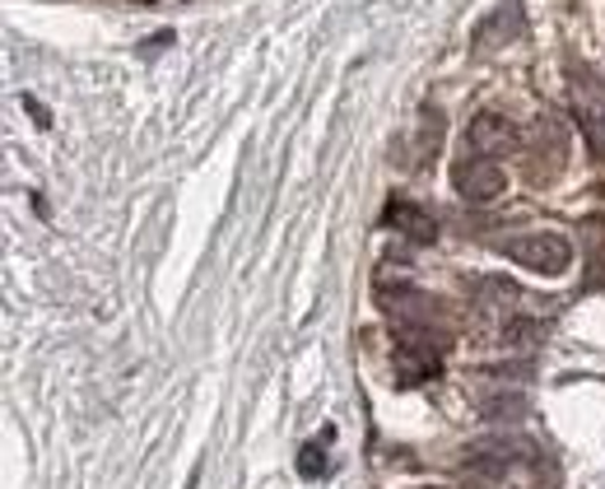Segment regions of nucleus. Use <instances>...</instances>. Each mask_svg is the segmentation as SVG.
<instances>
[{"mask_svg":"<svg viewBox=\"0 0 605 489\" xmlns=\"http://www.w3.org/2000/svg\"><path fill=\"white\" fill-rule=\"evenodd\" d=\"M564 168H568V135L555 117H541L527 131V178L541 187V182H555Z\"/></svg>","mask_w":605,"mask_h":489,"instance_id":"1","label":"nucleus"},{"mask_svg":"<svg viewBox=\"0 0 605 489\" xmlns=\"http://www.w3.org/2000/svg\"><path fill=\"white\" fill-rule=\"evenodd\" d=\"M504 252L517 261V266H527L535 275H564L573 266V248H568V238L559 234H522V238H508Z\"/></svg>","mask_w":605,"mask_h":489,"instance_id":"2","label":"nucleus"},{"mask_svg":"<svg viewBox=\"0 0 605 489\" xmlns=\"http://www.w3.org/2000/svg\"><path fill=\"white\" fill-rule=\"evenodd\" d=\"M573 112H578L582 140L592 145L596 159H605V94L592 70H573Z\"/></svg>","mask_w":605,"mask_h":489,"instance_id":"3","label":"nucleus"},{"mask_svg":"<svg viewBox=\"0 0 605 489\" xmlns=\"http://www.w3.org/2000/svg\"><path fill=\"white\" fill-rule=\"evenodd\" d=\"M452 187H457V196L461 201H471V205H489L504 196V187H508V172L498 159H461L457 172H452Z\"/></svg>","mask_w":605,"mask_h":489,"instance_id":"4","label":"nucleus"},{"mask_svg":"<svg viewBox=\"0 0 605 489\" xmlns=\"http://www.w3.org/2000/svg\"><path fill=\"white\" fill-rule=\"evenodd\" d=\"M443 373V355L428 345L424 331H406L401 345H396V382L401 387H420V382Z\"/></svg>","mask_w":605,"mask_h":489,"instance_id":"5","label":"nucleus"},{"mask_svg":"<svg viewBox=\"0 0 605 489\" xmlns=\"http://www.w3.org/2000/svg\"><path fill=\"white\" fill-rule=\"evenodd\" d=\"M377 299H383V312L406 326V331H424L428 322H438V303L428 299V294H420L414 285H396V289H377Z\"/></svg>","mask_w":605,"mask_h":489,"instance_id":"6","label":"nucleus"},{"mask_svg":"<svg viewBox=\"0 0 605 489\" xmlns=\"http://www.w3.org/2000/svg\"><path fill=\"white\" fill-rule=\"evenodd\" d=\"M517 145H522V135H517V127L504 112H480L465 127V150H475L480 159H494V154H508Z\"/></svg>","mask_w":605,"mask_h":489,"instance_id":"7","label":"nucleus"},{"mask_svg":"<svg viewBox=\"0 0 605 489\" xmlns=\"http://www.w3.org/2000/svg\"><path fill=\"white\" fill-rule=\"evenodd\" d=\"M522 38H527V14L517 0H508V5H498L489 20L475 28V51H494V47H508V43H522Z\"/></svg>","mask_w":605,"mask_h":489,"instance_id":"8","label":"nucleus"},{"mask_svg":"<svg viewBox=\"0 0 605 489\" xmlns=\"http://www.w3.org/2000/svg\"><path fill=\"white\" fill-rule=\"evenodd\" d=\"M383 224H387V229H396L401 238H410V242H434L438 238L434 215H428V210H420L414 201H391L387 215H383Z\"/></svg>","mask_w":605,"mask_h":489,"instance_id":"9","label":"nucleus"},{"mask_svg":"<svg viewBox=\"0 0 605 489\" xmlns=\"http://www.w3.org/2000/svg\"><path fill=\"white\" fill-rule=\"evenodd\" d=\"M527 392H498V396H480V410L489 419H522L527 415Z\"/></svg>","mask_w":605,"mask_h":489,"instance_id":"10","label":"nucleus"},{"mask_svg":"<svg viewBox=\"0 0 605 489\" xmlns=\"http://www.w3.org/2000/svg\"><path fill=\"white\" fill-rule=\"evenodd\" d=\"M504 341H508V345H535V341H541V322L508 318V322H504Z\"/></svg>","mask_w":605,"mask_h":489,"instance_id":"11","label":"nucleus"},{"mask_svg":"<svg viewBox=\"0 0 605 489\" xmlns=\"http://www.w3.org/2000/svg\"><path fill=\"white\" fill-rule=\"evenodd\" d=\"M326 470V452H322V443H307L303 452H299V476L303 480H317Z\"/></svg>","mask_w":605,"mask_h":489,"instance_id":"12","label":"nucleus"},{"mask_svg":"<svg viewBox=\"0 0 605 489\" xmlns=\"http://www.w3.org/2000/svg\"><path fill=\"white\" fill-rule=\"evenodd\" d=\"M24 108L33 112V121H38V127H51V117H47V108H43V103L33 98V94H24Z\"/></svg>","mask_w":605,"mask_h":489,"instance_id":"13","label":"nucleus"},{"mask_svg":"<svg viewBox=\"0 0 605 489\" xmlns=\"http://www.w3.org/2000/svg\"><path fill=\"white\" fill-rule=\"evenodd\" d=\"M414 489H447V485H414Z\"/></svg>","mask_w":605,"mask_h":489,"instance_id":"14","label":"nucleus"},{"mask_svg":"<svg viewBox=\"0 0 605 489\" xmlns=\"http://www.w3.org/2000/svg\"><path fill=\"white\" fill-rule=\"evenodd\" d=\"M135 5H154V0H135Z\"/></svg>","mask_w":605,"mask_h":489,"instance_id":"15","label":"nucleus"}]
</instances>
